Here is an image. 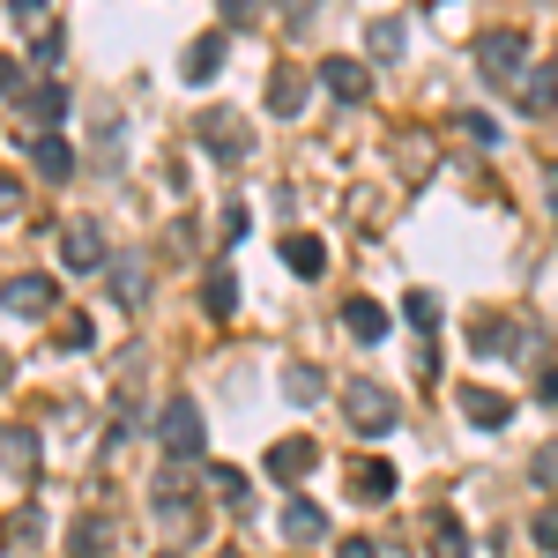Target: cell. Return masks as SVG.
<instances>
[{"label":"cell","mask_w":558,"mask_h":558,"mask_svg":"<svg viewBox=\"0 0 558 558\" xmlns=\"http://www.w3.org/2000/svg\"><path fill=\"white\" fill-rule=\"evenodd\" d=\"M157 447H165V462H202V447H209V425H202V402H165V417H157Z\"/></svg>","instance_id":"obj_1"},{"label":"cell","mask_w":558,"mask_h":558,"mask_svg":"<svg viewBox=\"0 0 558 558\" xmlns=\"http://www.w3.org/2000/svg\"><path fill=\"white\" fill-rule=\"evenodd\" d=\"M194 134H202V149H209L216 165H239V157H254V128H246L231 105H209V112L194 120Z\"/></svg>","instance_id":"obj_2"},{"label":"cell","mask_w":558,"mask_h":558,"mask_svg":"<svg viewBox=\"0 0 558 558\" xmlns=\"http://www.w3.org/2000/svg\"><path fill=\"white\" fill-rule=\"evenodd\" d=\"M343 417H350V432H365V439H380V432L402 425L395 395H387V387H373V380H350L343 387Z\"/></svg>","instance_id":"obj_3"},{"label":"cell","mask_w":558,"mask_h":558,"mask_svg":"<svg viewBox=\"0 0 558 558\" xmlns=\"http://www.w3.org/2000/svg\"><path fill=\"white\" fill-rule=\"evenodd\" d=\"M476 75L484 83H521L529 75V38L521 31H484L476 38Z\"/></svg>","instance_id":"obj_4"},{"label":"cell","mask_w":558,"mask_h":558,"mask_svg":"<svg viewBox=\"0 0 558 558\" xmlns=\"http://www.w3.org/2000/svg\"><path fill=\"white\" fill-rule=\"evenodd\" d=\"M105 260H112V239H105V223H97V216H68V223H60V268L89 276V268H105Z\"/></svg>","instance_id":"obj_5"},{"label":"cell","mask_w":558,"mask_h":558,"mask_svg":"<svg viewBox=\"0 0 558 558\" xmlns=\"http://www.w3.org/2000/svg\"><path fill=\"white\" fill-rule=\"evenodd\" d=\"M0 313L45 320V313H60V283H52V276H8V283H0Z\"/></svg>","instance_id":"obj_6"},{"label":"cell","mask_w":558,"mask_h":558,"mask_svg":"<svg viewBox=\"0 0 558 558\" xmlns=\"http://www.w3.org/2000/svg\"><path fill=\"white\" fill-rule=\"evenodd\" d=\"M260 470L276 476V484H305V476L320 470V447H313L305 432H291V439H276V447H268V462H260Z\"/></svg>","instance_id":"obj_7"},{"label":"cell","mask_w":558,"mask_h":558,"mask_svg":"<svg viewBox=\"0 0 558 558\" xmlns=\"http://www.w3.org/2000/svg\"><path fill=\"white\" fill-rule=\"evenodd\" d=\"M68 105H75V97H68V83H31V89H15V112H23L38 134L60 128V120H68Z\"/></svg>","instance_id":"obj_8"},{"label":"cell","mask_w":558,"mask_h":558,"mask_svg":"<svg viewBox=\"0 0 558 558\" xmlns=\"http://www.w3.org/2000/svg\"><path fill=\"white\" fill-rule=\"evenodd\" d=\"M223 52H231V38H223V31H202V38L186 45V52H179V83H216V75H223Z\"/></svg>","instance_id":"obj_9"},{"label":"cell","mask_w":558,"mask_h":558,"mask_svg":"<svg viewBox=\"0 0 558 558\" xmlns=\"http://www.w3.org/2000/svg\"><path fill=\"white\" fill-rule=\"evenodd\" d=\"M31 165H38V179H52V186H68V179L83 172V157H75L68 134H31Z\"/></svg>","instance_id":"obj_10"},{"label":"cell","mask_w":558,"mask_h":558,"mask_svg":"<svg viewBox=\"0 0 558 558\" xmlns=\"http://www.w3.org/2000/svg\"><path fill=\"white\" fill-rule=\"evenodd\" d=\"M320 89H328V97H343V105H365L373 68H365V60H350V52H336V60H320Z\"/></svg>","instance_id":"obj_11"},{"label":"cell","mask_w":558,"mask_h":558,"mask_svg":"<svg viewBox=\"0 0 558 558\" xmlns=\"http://www.w3.org/2000/svg\"><path fill=\"white\" fill-rule=\"evenodd\" d=\"M305 89H313V75L291 68V60H276V68H268V112H276V120H299Z\"/></svg>","instance_id":"obj_12"},{"label":"cell","mask_w":558,"mask_h":558,"mask_svg":"<svg viewBox=\"0 0 558 558\" xmlns=\"http://www.w3.org/2000/svg\"><path fill=\"white\" fill-rule=\"evenodd\" d=\"M0 470L15 476V484H31V476H38V432L0 425Z\"/></svg>","instance_id":"obj_13"},{"label":"cell","mask_w":558,"mask_h":558,"mask_svg":"<svg viewBox=\"0 0 558 558\" xmlns=\"http://www.w3.org/2000/svg\"><path fill=\"white\" fill-rule=\"evenodd\" d=\"M350 499H365V507H380V499H395V462H380V454L350 462Z\"/></svg>","instance_id":"obj_14"},{"label":"cell","mask_w":558,"mask_h":558,"mask_svg":"<svg viewBox=\"0 0 558 558\" xmlns=\"http://www.w3.org/2000/svg\"><path fill=\"white\" fill-rule=\"evenodd\" d=\"M470 343L484 350V357H514V350H521V328L507 320V313H476V320H470Z\"/></svg>","instance_id":"obj_15"},{"label":"cell","mask_w":558,"mask_h":558,"mask_svg":"<svg viewBox=\"0 0 558 558\" xmlns=\"http://www.w3.org/2000/svg\"><path fill=\"white\" fill-rule=\"evenodd\" d=\"M462 417H470V425H484V432H499L507 417H514V402H507L499 387H462Z\"/></svg>","instance_id":"obj_16"},{"label":"cell","mask_w":558,"mask_h":558,"mask_svg":"<svg viewBox=\"0 0 558 558\" xmlns=\"http://www.w3.org/2000/svg\"><path fill=\"white\" fill-rule=\"evenodd\" d=\"M276 529H283V536H291V544H320V536H328V514H320V507H313V499H291V507H283V521H276Z\"/></svg>","instance_id":"obj_17"},{"label":"cell","mask_w":558,"mask_h":558,"mask_svg":"<svg viewBox=\"0 0 558 558\" xmlns=\"http://www.w3.org/2000/svg\"><path fill=\"white\" fill-rule=\"evenodd\" d=\"M425 551L432 558H470V529H462L454 514H432L425 521Z\"/></svg>","instance_id":"obj_18"},{"label":"cell","mask_w":558,"mask_h":558,"mask_svg":"<svg viewBox=\"0 0 558 558\" xmlns=\"http://www.w3.org/2000/svg\"><path fill=\"white\" fill-rule=\"evenodd\" d=\"M105 276H112V283H105V291H112V299L128 305V313H134V305H142V299H149V283H142V260H134V254L105 260Z\"/></svg>","instance_id":"obj_19"},{"label":"cell","mask_w":558,"mask_h":558,"mask_svg":"<svg viewBox=\"0 0 558 558\" xmlns=\"http://www.w3.org/2000/svg\"><path fill=\"white\" fill-rule=\"evenodd\" d=\"M283 268H291V276H320V268H328V246H320L313 231H291V239H283Z\"/></svg>","instance_id":"obj_20"},{"label":"cell","mask_w":558,"mask_h":558,"mask_svg":"<svg viewBox=\"0 0 558 558\" xmlns=\"http://www.w3.org/2000/svg\"><path fill=\"white\" fill-rule=\"evenodd\" d=\"M343 328L357 336V343H380V336H387V305H373V299H343Z\"/></svg>","instance_id":"obj_21"},{"label":"cell","mask_w":558,"mask_h":558,"mask_svg":"<svg viewBox=\"0 0 558 558\" xmlns=\"http://www.w3.org/2000/svg\"><path fill=\"white\" fill-rule=\"evenodd\" d=\"M521 112H529V120H536V112H551V105H558V75H551V68H536V75H521Z\"/></svg>","instance_id":"obj_22"},{"label":"cell","mask_w":558,"mask_h":558,"mask_svg":"<svg viewBox=\"0 0 558 558\" xmlns=\"http://www.w3.org/2000/svg\"><path fill=\"white\" fill-rule=\"evenodd\" d=\"M105 544H112V521H105V514H83L75 529H68V551H75V558H97Z\"/></svg>","instance_id":"obj_23"},{"label":"cell","mask_w":558,"mask_h":558,"mask_svg":"<svg viewBox=\"0 0 558 558\" xmlns=\"http://www.w3.org/2000/svg\"><path fill=\"white\" fill-rule=\"evenodd\" d=\"M283 395H291V402H320V395H328V373H320V365H283Z\"/></svg>","instance_id":"obj_24"},{"label":"cell","mask_w":558,"mask_h":558,"mask_svg":"<svg viewBox=\"0 0 558 558\" xmlns=\"http://www.w3.org/2000/svg\"><path fill=\"white\" fill-rule=\"evenodd\" d=\"M202 305H209L216 320H231V313H239V276H231V268H216L209 291H202Z\"/></svg>","instance_id":"obj_25"},{"label":"cell","mask_w":558,"mask_h":558,"mask_svg":"<svg viewBox=\"0 0 558 558\" xmlns=\"http://www.w3.org/2000/svg\"><path fill=\"white\" fill-rule=\"evenodd\" d=\"M157 521H172L179 544H194V536H202V507H194V499H157Z\"/></svg>","instance_id":"obj_26"},{"label":"cell","mask_w":558,"mask_h":558,"mask_svg":"<svg viewBox=\"0 0 558 558\" xmlns=\"http://www.w3.org/2000/svg\"><path fill=\"white\" fill-rule=\"evenodd\" d=\"M31 60H38V68H60V60H68V31H60V23H45L38 38H31Z\"/></svg>","instance_id":"obj_27"},{"label":"cell","mask_w":558,"mask_h":558,"mask_svg":"<svg viewBox=\"0 0 558 558\" xmlns=\"http://www.w3.org/2000/svg\"><path fill=\"white\" fill-rule=\"evenodd\" d=\"M365 38H373V52H380V60H402V15H380Z\"/></svg>","instance_id":"obj_28"},{"label":"cell","mask_w":558,"mask_h":558,"mask_svg":"<svg viewBox=\"0 0 558 558\" xmlns=\"http://www.w3.org/2000/svg\"><path fill=\"white\" fill-rule=\"evenodd\" d=\"M52 336H60V350H89V313H60Z\"/></svg>","instance_id":"obj_29"},{"label":"cell","mask_w":558,"mask_h":558,"mask_svg":"<svg viewBox=\"0 0 558 558\" xmlns=\"http://www.w3.org/2000/svg\"><path fill=\"white\" fill-rule=\"evenodd\" d=\"M402 320H410V328H432V320H439V299H432V291H410V299H402Z\"/></svg>","instance_id":"obj_30"},{"label":"cell","mask_w":558,"mask_h":558,"mask_svg":"<svg viewBox=\"0 0 558 558\" xmlns=\"http://www.w3.org/2000/svg\"><path fill=\"white\" fill-rule=\"evenodd\" d=\"M209 484H216V499H231V507H246V492H254L239 470H209Z\"/></svg>","instance_id":"obj_31"},{"label":"cell","mask_w":558,"mask_h":558,"mask_svg":"<svg viewBox=\"0 0 558 558\" xmlns=\"http://www.w3.org/2000/svg\"><path fill=\"white\" fill-rule=\"evenodd\" d=\"M8 15H15L23 31H45V15H52V0H8Z\"/></svg>","instance_id":"obj_32"},{"label":"cell","mask_w":558,"mask_h":558,"mask_svg":"<svg viewBox=\"0 0 558 558\" xmlns=\"http://www.w3.org/2000/svg\"><path fill=\"white\" fill-rule=\"evenodd\" d=\"M529 529H536V544H544V551H558V507H536Z\"/></svg>","instance_id":"obj_33"},{"label":"cell","mask_w":558,"mask_h":558,"mask_svg":"<svg viewBox=\"0 0 558 558\" xmlns=\"http://www.w3.org/2000/svg\"><path fill=\"white\" fill-rule=\"evenodd\" d=\"M216 231H223V246H239V239H246V209H239V202H231V209L216 216Z\"/></svg>","instance_id":"obj_34"},{"label":"cell","mask_w":558,"mask_h":558,"mask_svg":"<svg viewBox=\"0 0 558 558\" xmlns=\"http://www.w3.org/2000/svg\"><path fill=\"white\" fill-rule=\"evenodd\" d=\"M536 484H558V447H536V462H529Z\"/></svg>","instance_id":"obj_35"},{"label":"cell","mask_w":558,"mask_h":558,"mask_svg":"<svg viewBox=\"0 0 558 558\" xmlns=\"http://www.w3.org/2000/svg\"><path fill=\"white\" fill-rule=\"evenodd\" d=\"M216 15H223V23H254L260 0H216Z\"/></svg>","instance_id":"obj_36"},{"label":"cell","mask_w":558,"mask_h":558,"mask_svg":"<svg viewBox=\"0 0 558 558\" xmlns=\"http://www.w3.org/2000/svg\"><path fill=\"white\" fill-rule=\"evenodd\" d=\"M15 209H23V179L0 172V216H15Z\"/></svg>","instance_id":"obj_37"},{"label":"cell","mask_w":558,"mask_h":558,"mask_svg":"<svg viewBox=\"0 0 558 558\" xmlns=\"http://www.w3.org/2000/svg\"><path fill=\"white\" fill-rule=\"evenodd\" d=\"M462 134H470V142H499V128H492L484 112H462Z\"/></svg>","instance_id":"obj_38"},{"label":"cell","mask_w":558,"mask_h":558,"mask_svg":"<svg viewBox=\"0 0 558 558\" xmlns=\"http://www.w3.org/2000/svg\"><path fill=\"white\" fill-rule=\"evenodd\" d=\"M15 89H23V60H8V52H0V97H15Z\"/></svg>","instance_id":"obj_39"},{"label":"cell","mask_w":558,"mask_h":558,"mask_svg":"<svg viewBox=\"0 0 558 558\" xmlns=\"http://www.w3.org/2000/svg\"><path fill=\"white\" fill-rule=\"evenodd\" d=\"M336 558H380V551H373L365 536H343V544H336Z\"/></svg>","instance_id":"obj_40"},{"label":"cell","mask_w":558,"mask_h":558,"mask_svg":"<svg viewBox=\"0 0 558 558\" xmlns=\"http://www.w3.org/2000/svg\"><path fill=\"white\" fill-rule=\"evenodd\" d=\"M276 8H283V15H291V23H305V15H313V8H320V0H276Z\"/></svg>","instance_id":"obj_41"},{"label":"cell","mask_w":558,"mask_h":558,"mask_svg":"<svg viewBox=\"0 0 558 558\" xmlns=\"http://www.w3.org/2000/svg\"><path fill=\"white\" fill-rule=\"evenodd\" d=\"M544 202H551V216H558V165H544Z\"/></svg>","instance_id":"obj_42"},{"label":"cell","mask_w":558,"mask_h":558,"mask_svg":"<svg viewBox=\"0 0 558 558\" xmlns=\"http://www.w3.org/2000/svg\"><path fill=\"white\" fill-rule=\"evenodd\" d=\"M157 558H186V551H157Z\"/></svg>","instance_id":"obj_43"}]
</instances>
